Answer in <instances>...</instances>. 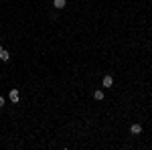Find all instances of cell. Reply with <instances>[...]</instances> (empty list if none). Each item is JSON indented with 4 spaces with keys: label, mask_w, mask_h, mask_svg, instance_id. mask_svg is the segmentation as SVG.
Segmentation results:
<instances>
[{
    "label": "cell",
    "mask_w": 152,
    "mask_h": 150,
    "mask_svg": "<svg viewBox=\"0 0 152 150\" xmlns=\"http://www.w3.org/2000/svg\"><path fill=\"white\" fill-rule=\"evenodd\" d=\"M8 97H10V102H18L20 100V95H18V89H10V93H8Z\"/></svg>",
    "instance_id": "1"
},
{
    "label": "cell",
    "mask_w": 152,
    "mask_h": 150,
    "mask_svg": "<svg viewBox=\"0 0 152 150\" xmlns=\"http://www.w3.org/2000/svg\"><path fill=\"white\" fill-rule=\"evenodd\" d=\"M102 83H104V87H112V85H114V79H112V77H110V75H106V77H104V81H102Z\"/></svg>",
    "instance_id": "2"
},
{
    "label": "cell",
    "mask_w": 152,
    "mask_h": 150,
    "mask_svg": "<svg viewBox=\"0 0 152 150\" xmlns=\"http://www.w3.org/2000/svg\"><path fill=\"white\" fill-rule=\"evenodd\" d=\"M130 132H132V134H140V132H142V126H140V124H132V126H130Z\"/></svg>",
    "instance_id": "3"
},
{
    "label": "cell",
    "mask_w": 152,
    "mask_h": 150,
    "mask_svg": "<svg viewBox=\"0 0 152 150\" xmlns=\"http://www.w3.org/2000/svg\"><path fill=\"white\" fill-rule=\"evenodd\" d=\"M0 59H2V61H8V59H10V53H8V51H4L2 47H0Z\"/></svg>",
    "instance_id": "4"
},
{
    "label": "cell",
    "mask_w": 152,
    "mask_h": 150,
    "mask_svg": "<svg viewBox=\"0 0 152 150\" xmlns=\"http://www.w3.org/2000/svg\"><path fill=\"white\" fill-rule=\"evenodd\" d=\"M65 4H67V0H55V2H53L55 8H65Z\"/></svg>",
    "instance_id": "5"
},
{
    "label": "cell",
    "mask_w": 152,
    "mask_h": 150,
    "mask_svg": "<svg viewBox=\"0 0 152 150\" xmlns=\"http://www.w3.org/2000/svg\"><path fill=\"white\" fill-rule=\"evenodd\" d=\"M93 97H95L97 102H102V100H104V91H102V89H97V91L93 93Z\"/></svg>",
    "instance_id": "6"
},
{
    "label": "cell",
    "mask_w": 152,
    "mask_h": 150,
    "mask_svg": "<svg viewBox=\"0 0 152 150\" xmlns=\"http://www.w3.org/2000/svg\"><path fill=\"white\" fill-rule=\"evenodd\" d=\"M2 106H4V97L0 95V108H2Z\"/></svg>",
    "instance_id": "7"
}]
</instances>
